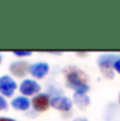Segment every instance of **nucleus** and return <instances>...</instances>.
Segmentation results:
<instances>
[{
    "label": "nucleus",
    "instance_id": "nucleus-17",
    "mask_svg": "<svg viewBox=\"0 0 120 121\" xmlns=\"http://www.w3.org/2000/svg\"><path fill=\"white\" fill-rule=\"evenodd\" d=\"M119 104H120V93H119Z\"/></svg>",
    "mask_w": 120,
    "mask_h": 121
},
{
    "label": "nucleus",
    "instance_id": "nucleus-4",
    "mask_svg": "<svg viewBox=\"0 0 120 121\" xmlns=\"http://www.w3.org/2000/svg\"><path fill=\"white\" fill-rule=\"evenodd\" d=\"M17 90V82L11 75H1L0 76V94L3 97H11Z\"/></svg>",
    "mask_w": 120,
    "mask_h": 121
},
{
    "label": "nucleus",
    "instance_id": "nucleus-8",
    "mask_svg": "<svg viewBox=\"0 0 120 121\" xmlns=\"http://www.w3.org/2000/svg\"><path fill=\"white\" fill-rule=\"evenodd\" d=\"M28 73L31 75L32 79H44L48 73H50V65L47 62H34L30 65V70Z\"/></svg>",
    "mask_w": 120,
    "mask_h": 121
},
{
    "label": "nucleus",
    "instance_id": "nucleus-3",
    "mask_svg": "<svg viewBox=\"0 0 120 121\" xmlns=\"http://www.w3.org/2000/svg\"><path fill=\"white\" fill-rule=\"evenodd\" d=\"M18 91L21 96H26L28 99H32L34 96H37L38 93H41V85L32 79V78H26L21 80V83L18 85Z\"/></svg>",
    "mask_w": 120,
    "mask_h": 121
},
{
    "label": "nucleus",
    "instance_id": "nucleus-15",
    "mask_svg": "<svg viewBox=\"0 0 120 121\" xmlns=\"http://www.w3.org/2000/svg\"><path fill=\"white\" fill-rule=\"evenodd\" d=\"M74 121H89V120L85 118V117H76V118H74Z\"/></svg>",
    "mask_w": 120,
    "mask_h": 121
},
{
    "label": "nucleus",
    "instance_id": "nucleus-5",
    "mask_svg": "<svg viewBox=\"0 0 120 121\" xmlns=\"http://www.w3.org/2000/svg\"><path fill=\"white\" fill-rule=\"evenodd\" d=\"M31 107L37 113H44L51 107V96L48 93H38L31 99Z\"/></svg>",
    "mask_w": 120,
    "mask_h": 121
},
{
    "label": "nucleus",
    "instance_id": "nucleus-14",
    "mask_svg": "<svg viewBox=\"0 0 120 121\" xmlns=\"http://www.w3.org/2000/svg\"><path fill=\"white\" fill-rule=\"evenodd\" d=\"M0 121H16V120L11 118V117H4V116H1V117H0Z\"/></svg>",
    "mask_w": 120,
    "mask_h": 121
},
{
    "label": "nucleus",
    "instance_id": "nucleus-12",
    "mask_svg": "<svg viewBox=\"0 0 120 121\" xmlns=\"http://www.w3.org/2000/svg\"><path fill=\"white\" fill-rule=\"evenodd\" d=\"M7 108H9V103L6 100V97H3L0 94V111H6Z\"/></svg>",
    "mask_w": 120,
    "mask_h": 121
},
{
    "label": "nucleus",
    "instance_id": "nucleus-2",
    "mask_svg": "<svg viewBox=\"0 0 120 121\" xmlns=\"http://www.w3.org/2000/svg\"><path fill=\"white\" fill-rule=\"evenodd\" d=\"M119 55L117 54H102L97 58V66L102 72V75L106 79H113L115 78V69H113V63Z\"/></svg>",
    "mask_w": 120,
    "mask_h": 121
},
{
    "label": "nucleus",
    "instance_id": "nucleus-13",
    "mask_svg": "<svg viewBox=\"0 0 120 121\" xmlns=\"http://www.w3.org/2000/svg\"><path fill=\"white\" fill-rule=\"evenodd\" d=\"M113 69H115V73H119L120 75V55L116 58L115 63H113Z\"/></svg>",
    "mask_w": 120,
    "mask_h": 121
},
{
    "label": "nucleus",
    "instance_id": "nucleus-10",
    "mask_svg": "<svg viewBox=\"0 0 120 121\" xmlns=\"http://www.w3.org/2000/svg\"><path fill=\"white\" fill-rule=\"evenodd\" d=\"M72 101H74V104L76 107H79L81 110H83V108H86L90 104V97L88 94H76V93H74Z\"/></svg>",
    "mask_w": 120,
    "mask_h": 121
},
{
    "label": "nucleus",
    "instance_id": "nucleus-16",
    "mask_svg": "<svg viewBox=\"0 0 120 121\" xmlns=\"http://www.w3.org/2000/svg\"><path fill=\"white\" fill-rule=\"evenodd\" d=\"M0 63H1V54H0Z\"/></svg>",
    "mask_w": 120,
    "mask_h": 121
},
{
    "label": "nucleus",
    "instance_id": "nucleus-6",
    "mask_svg": "<svg viewBox=\"0 0 120 121\" xmlns=\"http://www.w3.org/2000/svg\"><path fill=\"white\" fill-rule=\"evenodd\" d=\"M51 107L58 110L61 113H69L74 107V101L72 99L66 97V96H52L51 97Z\"/></svg>",
    "mask_w": 120,
    "mask_h": 121
},
{
    "label": "nucleus",
    "instance_id": "nucleus-11",
    "mask_svg": "<svg viewBox=\"0 0 120 121\" xmlns=\"http://www.w3.org/2000/svg\"><path fill=\"white\" fill-rule=\"evenodd\" d=\"M13 55L16 58H28L32 55V51H23V49H17V51H13Z\"/></svg>",
    "mask_w": 120,
    "mask_h": 121
},
{
    "label": "nucleus",
    "instance_id": "nucleus-1",
    "mask_svg": "<svg viewBox=\"0 0 120 121\" xmlns=\"http://www.w3.org/2000/svg\"><path fill=\"white\" fill-rule=\"evenodd\" d=\"M66 86L72 89L76 94H88L90 90V86L88 83V76L76 66H69L64 70Z\"/></svg>",
    "mask_w": 120,
    "mask_h": 121
},
{
    "label": "nucleus",
    "instance_id": "nucleus-7",
    "mask_svg": "<svg viewBox=\"0 0 120 121\" xmlns=\"http://www.w3.org/2000/svg\"><path fill=\"white\" fill-rule=\"evenodd\" d=\"M9 70H10V73H11L13 78H23V79H26V75L30 70V65L26 60L17 59V60H13L10 63Z\"/></svg>",
    "mask_w": 120,
    "mask_h": 121
},
{
    "label": "nucleus",
    "instance_id": "nucleus-9",
    "mask_svg": "<svg viewBox=\"0 0 120 121\" xmlns=\"http://www.w3.org/2000/svg\"><path fill=\"white\" fill-rule=\"evenodd\" d=\"M10 106L17 111H27V110L31 108V99L26 97V96H21V94L16 96V97L11 99Z\"/></svg>",
    "mask_w": 120,
    "mask_h": 121
}]
</instances>
